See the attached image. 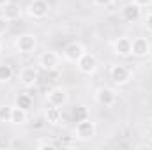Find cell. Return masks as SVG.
Here are the masks:
<instances>
[{
	"instance_id": "obj_1",
	"label": "cell",
	"mask_w": 152,
	"mask_h": 150,
	"mask_svg": "<svg viewBox=\"0 0 152 150\" xmlns=\"http://www.w3.org/2000/svg\"><path fill=\"white\" fill-rule=\"evenodd\" d=\"M96 133H97V125L88 117L87 118H81V120H76L75 138L78 141H90V140L96 138Z\"/></svg>"
},
{
	"instance_id": "obj_2",
	"label": "cell",
	"mask_w": 152,
	"mask_h": 150,
	"mask_svg": "<svg viewBox=\"0 0 152 150\" xmlns=\"http://www.w3.org/2000/svg\"><path fill=\"white\" fill-rule=\"evenodd\" d=\"M110 79L115 87H126L131 79H133V71L127 67V66H122V64H113L110 66Z\"/></svg>"
},
{
	"instance_id": "obj_3",
	"label": "cell",
	"mask_w": 152,
	"mask_h": 150,
	"mask_svg": "<svg viewBox=\"0 0 152 150\" xmlns=\"http://www.w3.org/2000/svg\"><path fill=\"white\" fill-rule=\"evenodd\" d=\"M60 62H62V57H60L57 51H51V50L42 51V53L39 55V58H37V66L42 69V71H46V73L57 71L58 66H60Z\"/></svg>"
},
{
	"instance_id": "obj_4",
	"label": "cell",
	"mask_w": 152,
	"mask_h": 150,
	"mask_svg": "<svg viewBox=\"0 0 152 150\" xmlns=\"http://www.w3.org/2000/svg\"><path fill=\"white\" fill-rule=\"evenodd\" d=\"M94 101L103 108H112L118 101V94L112 87H99L96 90V94H94Z\"/></svg>"
},
{
	"instance_id": "obj_5",
	"label": "cell",
	"mask_w": 152,
	"mask_h": 150,
	"mask_svg": "<svg viewBox=\"0 0 152 150\" xmlns=\"http://www.w3.org/2000/svg\"><path fill=\"white\" fill-rule=\"evenodd\" d=\"M76 69H78L81 74L92 76V74H96V71L99 69V60H97V57H96L94 53L85 51V53L81 55V58L76 62Z\"/></svg>"
},
{
	"instance_id": "obj_6",
	"label": "cell",
	"mask_w": 152,
	"mask_h": 150,
	"mask_svg": "<svg viewBox=\"0 0 152 150\" xmlns=\"http://www.w3.org/2000/svg\"><path fill=\"white\" fill-rule=\"evenodd\" d=\"M14 48L21 55H30L37 50V39L34 34H20L14 39Z\"/></svg>"
},
{
	"instance_id": "obj_7",
	"label": "cell",
	"mask_w": 152,
	"mask_h": 150,
	"mask_svg": "<svg viewBox=\"0 0 152 150\" xmlns=\"http://www.w3.org/2000/svg\"><path fill=\"white\" fill-rule=\"evenodd\" d=\"M85 51H87V50H85V46H83L81 42L73 41V42H67V44H66V48H64V51H62V58H64L66 62H69V64H76V62L81 58V55H83Z\"/></svg>"
},
{
	"instance_id": "obj_8",
	"label": "cell",
	"mask_w": 152,
	"mask_h": 150,
	"mask_svg": "<svg viewBox=\"0 0 152 150\" xmlns=\"http://www.w3.org/2000/svg\"><path fill=\"white\" fill-rule=\"evenodd\" d=\"M67 101H69V94H67V90L64 87H53L46 94V103L48 104H53V106L62 108V106L67 104Z\"/></svg>"
},
{
	"instance_id": "obj_9",
	"label": "cell",
	"mask_w": 152,
	"mask_h": 150,
	"mask_svg": "<svg viewBox=\"0 0 152 150\" xmlns=\"http://www.w3.org/2000/svg\"><path fill=\"white\" fill-rule=\"evenodd\" d=\"M131 55L136 58H145L151 55V41L147 37L131 39Z\"/></svg>"
},
{
	"instance_id": "obj_10",
	"label": "cell",
	"mask_w": 152,
	"mask_h": 150,
	"mask_svg": "<svg viewBox=\"0 0 152 150\" xmlns=\"http://www.w3.org/2000/svg\"><path fill=\"white\" fill-rule=\"evenodd\" d=\"M50 4L46 0H30L27 11H28V16L34 18V20H42L50 14Z\"/></svg>"
},
{
	"instance_id": "obj_11",
	"label": "cell",
	"mask_w": 152,
	"mask_h": 150,
	"mask_svg": "<svg viewBox=\"0 0 152 150\" xmlns=\"http://www.w3.org/2000/svg\"><path fill=\"white\" fill-rule=\"evenodd\" d=\"M39 81V69L37 67H32V66H27L20 71V83L25 87V88H32L36 87V83Z\"/></svg>"
},
{
	"instance_id": "obj_12",
	"label": "cell",
	"mask_w": 152,
	"mask_h": 150,
	"mask_svg": "<svg viewBox=\"0 0 152 150\" xmlns=\"http://www.w3.org/2000/svg\"><path fill=\"white\" fill-rule=\"evenodd\" d=\"M120 18L127 23H136L142 18V7L136 5L134 2H129L120 9Z\"/></svg>"
},
{
	"instance_id": "obj_13",
	"label": "cell",
	"mask_w": 152,
	"mask_h": 150,
	"mask_svg": "<svg viewBox=\"0 0 152 150\" xmlns=\"http://www.w3.org/2000/svg\"><path fill=\"white\" fill-rule=\"evenodd\" d=\"M113 48V53L117 57H131V39L122 36V37H117L112 44Z\"/></svg>"
},
{
	"instance_id": "obj_14",
	"label": "cell",
	"mask_w": 152,
	"mask_h": 150,
	"mask_svg": "<svg viewBox=\"0 0 152 150\" xmlns=\"http://www.w3.org/2000/svg\"><path fill=\"white\" fill-rule=\"evenodd\" d=\"M2 16H4L7 21H16V20H20V16H21V7H20L18 4H14V2H7V4L2 7Z\"/></svg>"
},
{
	"instance_id": "obj_15",
	"label": "cell",
	"mask_w": 152,
	"mask_h": 150,
	"mask_svg": "<svg viewBox=\"0 0 152 150\" xmlns=\"http://www.w3.org/2000/svg\"><path fill=\"white\" fill-rule=\"evenodd\" d=\"M44 118H46L48 124L57 125V124L62 120V111H60V108H58V106H53V104H48L46 110H44Z\"/></svg>"
},
{
	"instance_id": "obj_16",
	"label": "cell",
	"mask_w": 152,
	"mask_h": 150,
	"mask_svg": "<svg viewBox=\"0 0 152 150\" xmlns=\"http://www.w3.org/2000/svg\"><path fill=\"white\" fill-rule=\"evenodd\" d=\"M14 106L21 108V110H25V111H30V110L34 108V97H32L30 94H27V92H21V94L16 95Z\"/></svg>"
},
{
	"instance_id": "obj_17",
	"label": "cell",
	"mask_w": 152,
	"mask_h": 150,
	"mask_svg": "<svg viewBox=\"0 0 152 150\" xmlns=\"http://www.w3.org/2000/svg\"><path fill=\"white\" fill-rule=\"evenodd\" d=\"M27 120H28V111H25V110H21V108H18V106L12 108L11 124H14V125H25Z\"/></svg>"
},
{
	"instance_id": "obj_18",
	"label": "cell",
	"mask_w": 152,
	"mask_h": 150,
	"mask_svg": "<svg viewBox=\"0 0 152 150\" xmlns=\"http://www.w3.org/2000/svg\"><path fill=\"white\" fill-rule=\"evenodd\" d=\"M14 76V69L11 64H5V62H0V83H7L11 81Z\"/></svg>"
},
{
	"instance_id": "obj_19",
	"label": "cell",
	"mask_w": 152,
	"mask_h": 150,
	"mask_svg": "<svg viewBox=\"0 0 152 150\" xmlns=\"http://www.w3.org/2000/svg\"><path fill=\"white\" fill-rule=\"evenodd\" d=\"M12 108H14V106L0 104V122H2V124H11V118H12Z\"/></svg>"
},
{
	"instance_id": "obj_20",
	"label": "cell",
	"mask_w": 152,
	"mask_h": 150,
	"mask_svg": "<svg viewBox=\"0 0 152 150\" xmlns=\"http://www.w3.org/2000/svg\"><path fill=\"white\" fill-rule=\"evenodd\" d=\"M7 30H9V21H7L4 16H0V37H2V36H5V34H7Z\"/></svg>"
},
{
	"instance_id": "obj_21",
	"label": "cell",
	"mask_w": 152,
	"mask_h": 150,
	"mask_svg": "<svg viewBox=\"0 0 152 150\" xmlns=\"http://www.w3.org/2000/svg\"><path fill=\"white\" fill-rule=\"evenodd\" d=\"M87 113H88V110H87V106H78L76 108L75 115L78 117L76 120H81V118H87Z\"/></svg>"
},
{
	"instance_id": "obj_22",
	"label": "cell",
	"mask_w": 152,
	"mask_h": 150,
	"mask_svg": "<svg viewBox=\"0 0 152 150\" xmlns=\"http://www.w3.org/2000/svg\"><path fill=\"white\" fill-rule=\"evenodd\" d=\"M36 147H37V149H48V150H55L57 149V145L51 143V141H39Z\"/></svg>"
},
{
	"instance_id": "obj_23",
	"label": "cell",
	"mask_w": 152,
	"mask_h": 150,
	"mask_svg": "<svg viewBox=\"0 0 152 150\" xmlns=\"http://www.w3.org/2000/svg\"><path fill=\"white\" fill-rule=\"evenodd\" d=\"M143 25H145V28H147V32H151L152 34V11L143 18Z\"/></svg>"
},
{
	"instance_id": "obj_24",
	"label": "cell",
	"mask_w": 152,
	"mask_h": 150,
	"mask_svg": "<svg viewBox=\"0 0 152 150\" xmlns=\"http://www.w3.org/2000/svg\"><path fill=\"white\" fill-rule=\"evenodd\" d=\"M96 7H110L115 0H92Z\"/></svg>"
},
{
	"instance_id": "obj_25",
	"label": "cell",
	"mask_w": 152,
	"mask_h": 150,
	"mask_svg": "<svg viewBox=\"0 0 152 150\" xmlns=\"http://www.w3.org/2000/svg\"><path fill=\"white\" fill-rule=\"evenodd\" d=\"M133 2H134L136 5H140L142 9H143V7H151L152 5V0H133Z\"/></svg>"
},
{
	"instance_id": "obj_26",
	"label": "cell",
	"mask_w": 152,
	"mask_h": 150,
	"mask_svg": "<svg viewBox=\"0 0 152 150\" xmlns=\"http://www.w3.org/2000/svg\"><path fill=\"white\" fill-rule=\"evenodd\" d=\"M76 141H78V140H69V138H67V140H64V141H62V147H76Z\"/></svg>"
},
{
	"instance_id": "obj_27",
	"label": "cell",
	"mask_w": 152,
	"mask_h": 150,
	"mask_svg": "<svg viewBox=\"0 0 152 150\" xmlns=\"http://www.w3.org/2000/svg\"><path fill=\"white\" fill-rule=\"evenodd\" d=\"M7 2H9V0H0V9H2V7H4V5L7 4Z\"/></svg>"
},
{
	"instance_id": "obj_28",
	"label": "cell",
	"mask_w": 152,
	"mask_h": 150,
	"mask_svg": "<svg viewBox=\"0 0 152 150\" xmlns=\"http://www.w3.org/2000/svg\"><path fill=\"white\" fill-rule=\"evenodd\" d=\"M147 149H151V150H152V138L149 140V143H147Z\"/></svg>"
},
{
	"instance_id": "obj_29",
	"label": "cell",
	"mask_w": 152,
	"mask_h": 150,
	"mask_svg": "<svg viewBox=\"0 0 152 150\" xmlns=\"http://www.w3.org/2000/svg\"><path fill=\"white\" fill-rule=\"evenodd\" d=\"M0 55H2V42H0Z\"/></svg>"
},
{
	"instance_id": "obj_30",
	"label": "cell",
	"mask_w": 152,
	"mask_h": 150,
	"mask_svg": "<svg viewBox=\"0 0 152 150\" xmlns=\"http://www.w3.org/2000/svg\"><path fill=\"white\" fill-rule=\"evenodd\" d=\"M151 125H152V118H151Z\"/></svg>"
}]
</instances>
